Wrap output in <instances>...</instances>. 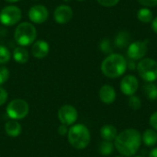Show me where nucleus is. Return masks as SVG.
Wrapping results in <instances>:
<instances>
[{
    "label": "nucleus",
    "mask_w": 157,
    "mask_h": 157,
    "mask_svg": "<svg viewBox=\"0 0 157 157\" xmlns=\"http://www.w3.org/2000/svg\"><path fill=\"white\" fill-rule=\"evenodd\" d=\"M142 144V134L133 128L122 131L114 140V147L121 155L125 157L136 155Z\"/></svg>",
    "instance_id": "1"
},
{
    "label": "nucleus",
    "mask_w": 157,
    "mask_h": 157,
    "mask_svg": "<svg viewBox=\"0 0 157 157\" xmlns=\"http://www.w3.org/2000/svg\"><path fill=\"white\" fill-rule=\"evenodd\" d=\"M127 60L119 53H111L101 63V72L109 78H118L127 70Z\"/></svg>",
    "instance_id": "2"
},
{
    "label": "nucleus",
    "mask_w": 157,
    "mask_h": 157,
    "mask_svg": "<svg viewBox=\"0 0 157 157\" xmlns=\"http://www.w3.org/2000/svg\"><path fill=\"white\" fill-rule=\"evenodd\" d=\"M70 144L77 149H85L90 143V132L88 128L84 124H75L72 126L67 133Z\"/></svg>",
    "instance_id": "3"
},
{
    "label": "nucleus",
    "mask_w": 157,
    "mask_h": 157,
    "mask_svg": "<svg viewBox=\"0 0 157 157\" xmlns=\"http://www.w3.org/2000/svg\"><path fill=\"white\" fill-rule=\"evenodd\" d=\"M37 37V30L35 27L29 22L20 23L14 33V38L16 42L21 47L29 46L33 43Z\"/></svg>",
    "instance_id": "4"
},
{
    "label": "nucleus",
    "mask_w": 157,
    "mask_h": 157,
    "mask_svg": "<svg viewBox=\"0 0 157 157\" xmlns=\"http://www.w3.org/2000/svg\"><path fill=\"white\" fill-rule=\"evenodd\" d=\"M137 72L146 83H154L157 80V62L151 58H143L137 64Z\"/></svg>",
    "instance_id": "5"
},
{
    "label": "nucleus",
    "mask_w": 157,
    "mask_h": 157,
    "mask_svg": "<svg viewBox=\"0 0 157 157\" xmlns=\"http://www.w3.org/2000/svg\"><path fill=\"white\" fill-rule=\"evenodd\" d=\"M29 111V104L25 100L20 98L12 100L6 107V114L11 120H21L28 115Z\"/></svg>",
    "instance_id": "6"
},
{
    "label": "nucleus",
    "mask_w": 157,
    "mask_h": 157,
    "mask_svg": "<svg viewBox=\"0 0 157 157\" xmlns=\"http://www.w3.org/2000/svg\"><path fill=\"white\" fill-rule=\"evenodd\" d=\"M21 18V11L17 6H8L0 12V22L5 26H13Z\"/></svg>",
    "instance_id": "7"
},
{
    "label": "nucleus",
    "mask_w": 157,
    "mask_h": 157,
    "mask_svg": "<svg viewBox=\"0 0 157 157\" xmlns=\"http://www.w3.org/2000/svg\"><path fill=\"white\" fill-rule=\"evenodd\" d=\"M148 51L147 40H138L129 44L127 54L131 60H142Z\"/></svg>",
    "instance_id": "8"
},
{
    "label": "nucleus",
    "mask_w": 157,
    "mask_h": 157,
    "mask_svg": "<svg viewBox=\"0 0 157 157\" xmlns=\"http://www.w3.org/2000/svg\"><path fill=\"white\" fill-rule=\"evenodd\" d=\"M78 118L77 110L72 105H63L58 110V119L63 125L69 126L74 124Z\"/></svg>",
    "instance_id": "9"
},
{
    "label": "nucleus",
    "mask_w": 157,
    "mask_h": 157,
    "mask_svg": "<svg viewBox=\"0 0 157 157\" xmlns=\"http://www.w3.org/2000/svg\"><path fill=\"white\" fill-rule=\"evenodd\" d=\"M120 88L125 96H133L139 88V81L136 76L128 75L121 79Z\"/></svg>",
    "instance_id": "10"
},
{
    "label": "nucleus",
    "mask_w": 157,
    "mask_h": 157,
    "mask_svg": "<svg viewBox=\"0 0 157 157\" xmlns=\"http://www.w3.org/2000/svg\"><path fill=\"white\" fill-rule=\"evenodd\" d=\"M28 16L32 22L37 24H41L47 20L49 17V11L44 6L41 5L33 6L29 10Z\"/></svg>",
    "instance_id": "11"
},
{
    "label": "nucleus",
    "mask_w": 157,
    "mask_h": 157,
    "mask_svg": "<svg viewBox=\"0 0 157 157\" xmlns=\"http://www.w3.org/2000/svg\"><path fill=\"white\" fill-rule=\"evenodd\" d=\"M73 15V10L69 6L62 5L54 11V19L58 24H65L72 19Z\"/></svg>",
    "instance_id": "12"
},
{
    "label": "nucleus",
    "mask_w": 157,
    "mask_h": 157,
    "mask_svg": "<svg viewBox=\"0 0 157 157\" xmlns=\"http://www.w3.org/2000/svg\"><path fill=\"white\" fill-rule=\"evenodd\" d=\"M100 100L105 104H112L116 99V90L110 85H104L101 86L98 92Z\"/></svg>",
    "instance_id": "13"
},
{
    "label": "nucleus",
    "mask_w": 157,
    "mask_h": 157,
    "mask_svg": "<svg viewBox=\"0 0 157 157\" xmlns=\"http://www.w3.org/2000/svg\"><path fill=\"white\" fill-rule=\"evenodd\" d=\"M49 51H50V46L48 42L45 40H37L36 42H34L31 48L32 55L38 59L44 58L49 53Z\"/></svg>",
    "instance_id": "14"
},
{
    "label": "nucleus",
    "mask_w": 157,
    "mask_h": 157,
    "mask_svg": "<svg viewBox=\"0 0 157 157\" xmlns=\"http://www.w3.org/2000/svg\"><path fill=\"white\" fill-rule=\"evenodd\" d=\"M21 125L16 120H10L5 124V132L9 137H17L21 133Z\"/></svg>",
    "instance_id": "15"
},
{
    "label": "nucleus",
    "mask_w": 157,
    "mask_h": 157,
    "mask_svg": "<svg viewBox=\"0 0 157 157\" xmlns=\"http://www.w3.org/2000/svg\"><path fill=\"white\" fill-rule=\"evenodd\" d=\"M100 135L104 141L112 142L116 139V137L118 135V132H117V129L113 125L107 124V125H104L101 127Z\"/></svg>",
    "instance_id": "16"
},
{
    "label": "nucleus",
    "mask_w": 157,
    "mask_h": 157,
    "mask_svg": "<svg viewBox=\"0 0 157 157\" xmlns=\"http://www.w3.org/2000/svg\"><path fill=\"white\" fill-rule=\"evenodd\" d=\"M142 142L144 145L151 147L157 144V132L154 129H147L142 134Z\"/></svg>",
    "instance_id": "17"
},
{
    "label": "nucleus",
    "mask_w": 157,
    "mask_h": 157,
    "mask_svg": "<svg viewBox=\"0 0 157 157\" xmlns=\"http://www.w3.org/2000/svg\"><path fill=\"white\" fill-rule=\"evenodd\" d=\"M13 59L18 63H26L29 61V52L23 47H17L13 51Z\"/></svg>",
    "instance_id": "18"
},
{
    "label": "nucleus",
    "mask_w": 157,
    "mask_h": 157,
    "mask_svg": "<svg viewBox=\"0 0 157 157\" xmlns=\"http://www.w3.org/2000/svg\"><path fill=\"white\" fill-rule=\"evenodd\" d=\"M143 91L149 100L155 101L157 99V86L155 83H145L143 86Z\"/></svg>",
    "instance_id": "19"
},
{
    "label": "nucleus",
    "mask_w": 157,
    "mask_h": 157,
    "mask_svg": "<svg viewBox=\"0 0 157 157\" xmlns=\"http://www.w3.org/2000/svg\"><path fill=\"white\" fill-rule=\"evenodd\" d=\"M131 40L130 33L127 31H121L117 34L115 38V44L119 48H124L126 46H129Z\"/></svg>",
    "instance_id": "20"
},
{
    "label": "nucleus",
    "mask_w": 157,
    "mask_h": 157,
    "mask_svg": "<svg viewBox=\"0 0 157 157\" xmlns=\"http://www.w3.org/2000/svg\"><path fill=\"white\" fill-rule=\"evenodd\" d=\"M137 17L140 21H142L144 23L152 22L153 21V12L147 7H143L138 11Z\"/></svg>",
    "instance_id": "21"
},
{
    "label": "nucleus",
    "mask_w": 157,
    "mask_h": 157,
    "mask_svg": "<svg viewBox=\"0 0 157 157\" xmlns=\"http://www.w3.org/2000/svg\"><path fill=\"white\" fill-rule=\"evenodd\" d=\"M113 150H114V144H112V142H109V141L101 142L98 147V152L105 156L110 155L113 153Z\"/></svg>",
    "instance_id": "22"
},
{
    "label": "nucleus",
    "mask_w": 157,
    "mask_h": 157,
    "mask_svg": "<svg viewBox=\"0 0 157 157\" xmlns=\"http://www.w3.org/2000/svg\"><path fill=\"white\" fill-rule=\"evenodd\" d=\"M129 106L133 110H138L142 108V100L138 96H131L129 98Z\"/></svg>",
    "instance_id": "23"
},
{
    "label": "nucleus",
    "mask_w": 157,
    "mask_h": 157,
    "mask_svg": "<svg viewBox=\"0 0 157 157\" xmlns=\"http://www.w3.org/2000/svg\"><path fill=\"white\" fill-rule=\"evenodd\" d=\"M10 57H11V54L9 51L7 50V48H6L3 45H0V63L1 64L6 63L7 62H9Z\"/></svg>",
    "instance_id": "24"
},
{
    "label": "nucleus",
    "mask_w": 157,
    "mask_h": 157,
    "mask_svg": "<svg viewBox=\"0 0 157 157\" xmlns=\"http://www.w3.org/2000/svg\"><path fill=\"white\" fill-rule=\"evenodd\" d=\"M101 51L105 53H110L111 51H112V47H111V44H110V41L109 40H103L101 42H100V45H99Z\"/></svg>",
    "instance_id": "25"
},
{
    "label": "nucleus",
    "mask_w": 157,
    "mask_h": 157,
    "mask_svg": "<svg viewBox=\"0 0 157 157\" xmlns=\"http://www.w3.org/2000/svg\"><path fill=\"white\" fill-rule=\"evenodd\" d=\"M9 77V71L4 66H0V86L7 81Z\"/></svg>",
    "instance_id": "26"
},
{
    "label": "nucleus",
    "mask_w": 157,
    "mask_h": 157,
    "mask_svg": "<svg viewBox=\"0 0 157 157\" xmlns=\"http://www.w3.org/2000/svg\"><path fill=\"white\" fill-rule=\"evenodd\" d=\"M119 1L120 0H98V2L101 6H106V7H111V6H116L119 3Z\"/></svg>",
    "instance_id": "27"
},
{
    "label": "nucleus",
    "mask_w": 157,
    "mask_h": 157,
    "mask_svg": "<svg viewBox=\"0 0 157 157\" xmlns=\"http://www.w3.org/2000/svg\"><path fill=\"white\" fill-rule=\"evenodd\" d=\"M149 124L155 131H157V111L154 112L151 115V117L149 119Z\"/></svg>",
    "instance_id": "28"
},
{
    "label": "nucleus",
    "mask_w": 157,
    "mask_h": 157,
    "mask_svg": "<svg viewBox=\"0 0 157 157\" xmlns=\"http://www.w3.org/2000/svg\"><path fill=\"white\" fill-rule=\"evenodd\" d=\"M7 97H8L7 92L4 88L0 87V106L4 105L6 103V101L7 99Z\"/></svg>",
    "instance_id": "29"
},
{
    "label": "nucleus",
    "mask_w": 157,
    "mask_h": 157,
    "mask_svg": "<svg viewBox=\"0 0 157 157\" xmlns=\"http://www.w3.org/2000/svg\"><path fill=\"white\" fill-rule=\"evenodd\" d=\"M138 2L144 6H157V0H138Z\"/></svg>",
    "instance_id": "30"
},
{
    "label": "nucleus",
    "mask_w": 157,
    "mask_h": 157,
    "mask_svg": "<svg viewBox=\"0 0 157 157\" xmlns=\"http://www.w3.org/2000/svg\"><path fill=\"white\" fill-rule=\"evenodd\" d=\"M58 132H59V134H61V135H65L66 133H68V130H67V126L66 125H63V124H62L60 127H59V129H58Z\"/></svg>",
    "instance_id": "31"
},
{
    "label": "nucleus",
    "mask_w": 157,
    "mask_h": 157,
    "mask_svg": "<svg viewBox=\"0 0 157 157\" xmlns=\"http://www.w3.org/2000/svg\"><path fill=\"white\" fill-rule=\"evenodd\" d=\"M127 67H129L130 70H134V69L137 68V65H136V63H134L133 60H131V61H129V63L127 62Z\"/></svg>",
    "instance_id": "32"
},
{
    "label": "nucleus",
    "mask_w": 157,
    "mask_h": 157,
    "mask_svg": "<svg viewBox=\"0 0 157 157\" xmlns=\"http://www.w3.org/2000/svg\"><path fill=\"white\" fill-rule=\"evenodd\" d=\"M152 29L157 34V17L155 18H154L153 21H152Z\"/></svg>",
    "instance_id": "33"
},
{
    "label": "nucleus",
    "mask_w": 157,
    "mask_h": 157,
    "mask_svg": "<svg viewBox=\"0 0 157 157\" xmlns=\"http://www.w3.org/2000/svg\"><path fill=\"white\" fill-rule=\"evenodd\" d=\"M148 157H157V147L154 148V149L149 153V156Z\"/></svg>",
    "instance_id": "34"
},
{
    "label": "nucleus",
    "mask_w": 157,
    "mask_h": 157,
    "mask_svg": "<svg viewBox=\"0 0 157 157\" xmlns=\"http://www.w3.org/2000/svg\"><path fill=\"white\" fill-rule=\"evenodd\" d=\"M6 2H9V3H15V2H18L19 0H6Z\"/></svg>",
    "instance_id": "35"
},
{
    "label": "nucleus",
    "mask_w": 157,
    "mask_h": 157,
    "mask_svg": "<svg viewBox=\"0 0 157 157\" xmlns=\"http://www.w3.org/2000/svg\"><path fill=\"white\" fill-rule=\"evenodd\" d=\"M132 157H144V156H142V155H133V156H132Z\"/></svg>",
    "instance_id": "36"
},
{
    "label": "nucleus",
    "mask_w": 157,
    "mask_h": 157,
    "mask_svg": "<svg viewBox=\"0 0 157 157\" xmlns=\"http://www.w3.org/2000/svg\"><path fill=\"white\" fill-rule=\"evenodd\" d=\"M115 157H125V156H123V155H117V156H115Z\"/></svg>",
    "instance_id": "37"
},
{
    "label": "nucleus",
    "mask_w": 157,
    "mask_h": 157,
    "mask_svg": "<svg viewBox=\"0 0 157 157\" xmlns=\"http://www.w3.org/2000/svg\"><path fill=\"white\" fill-rule=\"evenodd\" d=\"M63 1H67V2H68V1H70V0H63Z\"/></svg>",
    "instance_id": "38"
},
{
    "label": "nucleus",
    "mask_w": 157,
    "mask_h": 157,
    "mask_svg": "<svg viewBox=\"0 0 157 157\" xmlns=\"http://www.w3.org/2000/svg\"><path fill=\"white\" fill-rule=\"evenodd\" d=\"M77 1H85V0H77Z\"/></svg>",
    "instance_id": "39"
},
{
    "label": "nucleus",
    "mask_w": 157,
    "mask_h": 157,
    "mask_svg": "<svg viewBox=\"0 0 157 157\" xmlns=\"http://www.w3.org/2000/svg\"><path fill=\"white\" fill-rule=\"evenodd\" d=\"M34 1H38V0H34Z\"/></svg>",
    "instance_id": "40"
}]
</instances>
